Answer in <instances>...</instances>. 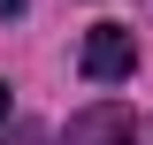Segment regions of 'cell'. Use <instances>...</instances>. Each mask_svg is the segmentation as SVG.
Wrapping results in <instances>:
<instances>
[{"label": "cell", "mask_w": 153, "mask_h": 145, "mask_svg": "<svg viewBox=\"0 0 153 145\" xmlns=\"http://www.w3.org/2000/svg\"><path fill=\"white\" fill-rule=\"evenodd\" d=\"M76 61H84V76H92V84H123V76L138 69V38L123 31V23H92Z\"/></svg>", "instance_id": "1"}, {"label": "cell", "mask_w": 153, "mask_h": 145, "mask_svg": "<svg viewBox=\"0 0 153 145\" xmlns=\"http://www.w3.org/2000/svg\"><path fill=\"white\" fill-rule=\"evenodd\" d=\"M61 145H138V115L123 107V99H100V107L69 115V138Z\"/></svg>", "instance_id": "2"}, {"label": "cell", "mask_w": 153, "mask_h": 145, "mask_svg": "<svg viewBox=\"0 0 153 145\" xmlns=\"http://www.w3.org/2000/svg\"><path fill=\"white\" fill-rule=\"evenodd\" d=\"M23 8H31V0H0V16H23Z\"/></svg>", "instance_id": "3"}, {"label": "cell", "mask_w": 153, "mask_h": 145, "mask_svg": "<svg viewBox=\"0 0 153 145\" xmlns=\"http://www.w3.org/2000/svg\"><path fill=\"white\" fill-rule=\"evenodd\" d=\"M0 122H8V84H0Z\"/></svg>", "instance_id": "4"}]
</instances>
